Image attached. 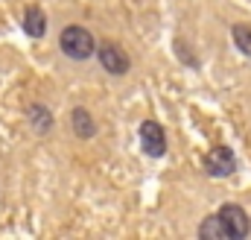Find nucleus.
<instances>
[{
    "instance_id": "f257e3e1",
    "label": "nucleus",
    "mask_w": 251,
    "mask_h": 240,
    "mask_svg": "<svg viewBox=\"0 0 251 240\" xmlns=\"http://www.w3.org/2000/svg\"><path fill=\"white\" fill-rule=\"evenodd\" d=\"M59 44H62V53L67 59H76V61H85L94 56V50H97V44H94V35L85 30V27H64L62 30V38H59Z\"/></svg>"
},
{
    "instance_id": "f03ea898",
    "label": "nucleus",
    "mask_w": 251,
    "mask_h": 240,
    "mask_svg": "<svg viewBox=\"0 0 251 240\" xmlns=\"http://www.w3.org/2000/svg\"><path fill=\"white\" fill-rule=\"evenodd\" d=\"M204 170L213 179H225V176H231L237 170V158H234V152L228 147H213L204 155Z\"/></svg>"
},
{
    "instance_id": "7ed1b4c3",
    "label": "nucleus",
    "mask_w": 251,
    "mask_h": 240,
    "mask_svg": "<svg viewBox=\"0 0 251 240\" xmlns=\"http://www.w3.org/2000/svg\"><path fill=\"white\" fill-rule=\"evenodd\" d=\"M219 220L225 223V229H228V238H231V240L249 238L251 220H249V214H246L240 205H222V208H219Z\"/></svg>"
},
{
    "instance_id": "20e7f679",
    "label": "nucleus",
    "mask_w": 251,
    "mask_h": 240,
    "mask_svg": "<svg viewBox=\"0 0 251 240\" xmlns=\"http://www.w3.org/2000/svg\"><path fill=\"white\" fill-rule=\"evenodd\" d=\"M140 144H143V152L152 155V158H161L167 152V135L155 120H146L140 126Z\"/></svg>"
},
{
    "instance_id": "39448f33",
    "label": "nucleus",
    "mask_w": 251,
    "mask_h": 240,
    "mask_svg": "<svg viewBox=\"0 0 251 240\" xmlns=\"http://www.w3.org/2000/svg\"><path fill=\"white\" fill-rule=\"evenodd\" d=\"M100 64L108 70V73H114V76H120V73H126L128 70V56H126V50L120 47V44H114V41H105L102 47H100Z\"/></svg>"
},
{
    "instance_id": "423d86ee",
    "label": "nucleus",
    "mask_w": 251,
    "mask_h": 240,
    "mask_svg": "<svg viewBox=\"0 0 251 240\" xmlns=\"http://www.w3.org/2000/svg\"><path fill=\"white\" fill-rule=\"evenodd\" d=\"M199 238H201V240H231V238H228L225 223L219 220V214H210V217L199 226Z\"/></svg>"
},
{
    "instance_id": "0eeeda50",
    "label": "nucleus",
    "mask_w": 251,
    "mask_h": 240,
    "mask_svg": "<svg viewBox=\"0 0 251 240\" xmlns=\"http://www.w3.org/2000/svg\"><path fill=\"white\" fill-rule=\"evenodd\" d=\"M70 120H73V132H76L79 138H94V135H97V123L88 115V109H73Z\"/></svg>"
},
{
    "instance_id": "6e6552de",
    "label": "nucleus",
    "mask_w": 251,
    "mask_h": 240,
    "mask_svg": "<svg viewBox=\"0 0 251 240\" xmlns=\"http://www.w3.org/2000/svg\"><path fill=\"white\" fill-rule=\"evenodd\" d=\"M24 30H26L32 38H41V35H44V30H47V18H44V12H41L38 6H32V9L24 15Z\"/></svg>"
},
{
    "instance_id": "1a4fd4ad",
    "label": "nucleus",
    "mask_w": 251,
    "mask_h": 240,
    "mask_svg": "<svg viewBox=\"0 0 251 240\" xmlns=\"http://www.w3.org/2000/svg\"><path fill=\"white\" fill-rule=\"evenodd\" d=\"M29 120H32V126H35V132H50V126H53V115L44 109V106H32L29 109Z\"/></svg>"
},
{
    "instance_id": "9d476101",
    "label": "nucleus",
    "mask_w": 251,
    "mask_h": 240,
    "mask_svg": "<svg viewBox=\"0 0 251 240\" xmlns=\"http://www.w3.org/2000/svg\"><path fill=\"white\" fill-rule=\"evenodd\" d=\"M234 44H237L246 56H251V27H243V24L234 27Z\"/></svg>"
}]
</instances>
